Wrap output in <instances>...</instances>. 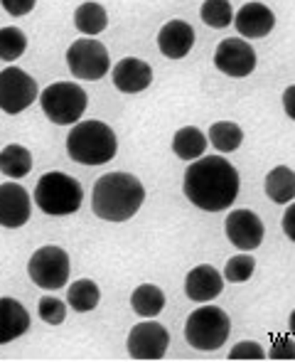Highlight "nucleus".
Returning <instances> with one entry per match:
<instances>
[{
  "label": "nucleus",
  "instance_id": "obj_1",
  "mask_svg": "<svg viewBox=\"0 0 295 362\" xmlns=\"http://www.w3.org/2000/svg\"><path fill=\"white\" fill-rule=\"evenodd\" d=\"M239 173L227 158L202 156L192 160L185 173V195L195 207L205 212H222L239 197Z\"/></svg>",
  "mask_w": 295,
  "mask_h": 362
},
{
  "label": "nucleus",
  "instance_id": "obj_2",
  "mask_svg": "<svg viewBox=\"0 0 295 362\" xmlns=\"http://www.w3.org/2000/svg\"><path fill=\"white\" fill-rule=\"evenodd\" d=\"M145 187L131 173L101 175L91 192V210L106 222H126L143 207Z\"/></svg>",
  "mask_w": 295,
  "mask_h": 362
},
{
  "label": "nucleus",
  "instance_id": "obj_3",
  "mask_svg": "<svg viewBox=\"0 0 295 362\" xmlns=\"http://www.w3.org/2000/svg\"><path fill=\"white\" fill-rule=\"evenodd\" d=\"M67 153L81 165H106L119 153V139L104 121H76L67 136Z\"/></svg>",
  "mask_w": 295,
  "mask_h": 362
},
{
  "label": "nucleus",
  "instance_id": "obj_4",
  "mask_svg": "<svg viewBox=\"0 0 295 362\" xmlns=\"http://www.w3.org/2000/svg\"><path fill=\"white\" fill-rule=\"evenodd\" d=\"M84 202V190L79 180L67 173H44L35 185V205L49 217L74 215Z\"/></svg>",
  "mask_w": 295,
  "mask_h": 362
},
{
  "label": "nucleus",
  "instance_id": "obj_5",
  "mask_svg": "<svg viewBox=\"0 0 295 362\" xmlns=\"http://www.w3.org/2000/svg\"><path fill=\"white\" fill-rule=\"evenodd\" d=\"M229 333H231V320L217 305H202V308L192 310L185 323L187 345H192L195 350H202V353L219 350L227 343Z\"/></svg>",
  "mask_w": 295,
  "mask_h": 362
},
{
  "label": "nucleus",
  "instance_id": "obj_6",
  "mask_svg": "<svg viewBox=\"0 0 295 362\" xmlns=\"http://www.w3.org/2000/svg\"><path fill=\"white\" fill-rule=\"evenodd\" d=\"M89 96L74 81H54L40 94L44 116L57 126H72L84 116Z\"/></svg>",
  "mask_w": 295,
  "mask_h": 362
},
{
  "label": "nucleus",
  "instance_id": "obj_7",
  "mask_svg": "<svg viewBox=\"0 0 295 362\" xmlns=\"http://www.w3.org/2000/svg\"><path fill=\"white\" fill-rule=\"evenodd\" d=\"M69 272H72V264H69V254L62 247H40L37 252L30 257L28 264V274L32 279L35 286L44 288V291H57L62 286H67L69 281Z\"/></svg>",
  "mask_w": 295,
  "mask_h": 362
},
{
  "label": "nucleus",
  "instance_id": "obj_8",
  "mask_svg": "<svg viewBox=\"0 0 295 362\" xmlns=\"http://www.w3.org/2000/svg\"><path fill=\"white\" fill-rule=\"evenodd\" d=\"M67 64L69 72L76 79L84 81H96L104 79L111 69V57L109 49L94 37H81L72 42V47L67 49Z\"/></svg>",
  "mask_w": 295,
  "mask_h": 362
},
{
  "label": "nucleus",
  "instance_id": "obj_9",
  "mask_svg": "<svg viewBox=\"0 0 295 362\" xmlns=\"http://www.w3.org/2000/svg\"><path fill=\"white\" fill-rule=\"evenodd\" d=\"M40 96V86L28 72L18 67H8L0 72V111L15 116L32 106Z\"/></svg>",
  "mask_w": 295,
  "mask_h": 362
},
{
  "label": "nucleus",
  "instance_id": "obj_10",
  "mask_svg": "<svg viewBox=\"0 0 295 362\" xmlns=\"http://www.w3.org/2000/svg\"><path fill=\"white\" fill-rule=\"evenodd\" d=\"M170 348V333L155 320H143L128 333V355L133 360H160Z\"/></svg>",
  "mask_w": 295,
  "mask_h": 362
},
{
  "label": "nucleus",
  "instance_id": "obj_11",
  "mask_svg": "<svg viewBox=\"0 0 295 362\" xmlns=\"http://www.w3.org/2000/svg\"><path fill=\"white\" fill-rule=\"evenodd\" d=\"M215 67L234 79H243L256 69V52L246 37H227L217 45Z\"/></svg>",
  "mask_w": 295,
  "mask_h": 362
},
{
  "label": "nucleus",
  "instance_id": "obj_12",
  "mask_svg": "<svg viewBox=\"0 0 295 362\" xmlns=\"http://www.w3.org/2000/svg\"><path fill=\"white\" fill-rule=\"evenodd\" d=\"M224 232H227V239L239 252H253L263 242V222L251 210L229 212L227 222H224Z\"/></svg>",
  "mask_w": 295,
  "mask_h": 362
},
{
  "label": "nucleus",
  "instance_id": "obj_13",
  "mask_svg": "<svg viewBox=\"0 0 295 362\" xmlns=\"http://www.w3.org/2000/svg\"><path fill=\"white\" fill-rule=\"evenodd\" d=\"M30 192L18 182H3L0 185V227L18 229L30 222Z\"/></svg>",
  "mask_w": 295,
  "mask_h": 362
},
{
  "label": "nucleus",
  "instance_id": "obj_14",
  "mask_svg": "<svg viewBox=\"0 0 295 362\" xmlns=\"http://www.w3.org/2000/svg\"><path fill=\"white\" fill-rule=\"evenodd\" d=\"M234 28L246 40H261L276 28V15L263 3H246L234 15Z\"/></svg>",
  "mask_w": 295,
  "mask_h": 362
},
{
  "label": "nucleus",
  "instance_id": "obj_15",
  "mask_svg": "<svg viewBox=\"0 0 295 362\" xmlns=\"http://www.w3.org/2000/svg\"><path fill=\"white\" fill-rule=\"evenodd\" d=\"M195 47V28L185 20H170L157 33V49L167 59H182Z\"/></svg>",
  "mask_w": 295,
  "mask_h": 362
},
{
  "label": "nucleus",
  "instance_id": "obj_16",
  "mask_svg": "<svg viewBox=\"0 0 295 362\" xmlns=\"http://www.w3.org/2000/svg\"><path fill=\"white\" fill-rule=\"evenodd\" d=\"M222 291H224V274H219L210 264L195 267L185 279V293L195 303H210Z\"/></svg>",
  "mask_w": 295,
  "mask_h": 362
},
{
  "label": "nucleus",
  "instance_id": "obj_17",
  "mask_svg": "<svg viewBox=\"0 0 295 362\" xmlns=\"http://www.w3.org/2000/svg\"><path fill=\"white\" fill-rule=\"evenodd\" d=\"M114 84L124 94H138L152 84V67L138 57H124L114 67Z\"/></svg>",
  "mask_w": 295,
  "mask_h": 362
},
{
  "label": "nucleus",
  "instance_id": "obj_18",
  "mask_svg": "<svg viewBox=\"0 0 295 362\" xmlns=\"http://www.w3.org/2000/svg\"><path fill=\"white\" fill-rule=\"evenodd\" d=\"M30 325H32V320L20 300L8 298V296L0 298V345L23 338L30 330Z\"/></svg>",
  "mask_w": 295,
  "mask_h": 362
},
{
  "label": "nucleus",
  "instance_id": "obj_19",
  "mask_svg": "<svg viewBox=\"0 0 295 362\" xmlns=\"http://www.w3.org/2000/svg\"><path fill=\"white\" fill-rule=\"evenodd\" d=\"M74 25L81 35L94 37V35H99L106 30V25H109V13H106V8L101 3L89 0V3H81L79 8H76Z\"/></svg>",
  "mask_w": 295,
  "mask_h": 362
},
{
  "label": "nucleus",
  "instance_id": "obj_20",
  "mask_svg": "<svg viewBox=\"0 0 295 362\" xmlns=\"http://www.w3.org/2000/svg\"><path fill=\"white\" fill-rule=\"evenodd\" d=\"M266 195L271 197L276 205H286L295 200V170L286 165L273 168L266 175Z\"/></svg>",
  "mask_w": 295,
  "mask_h": 362
},
{
  "label": "nucleus",
  "instance_id": "obj_21",
  "mask_svg": "<svg viewBox=\"0 0 295 362\" xmlns=\"http://www.w3.org/2000/svg\"><path fill=\"white\" fill-rule=\"evenodd\" d=\"M32 170V156L25 146L10 144L0 151V173L8 175L10 180H20Z\"/></svg>",
  "mask_w": 295,
  "mask_h": 362
},
{
  "label": "nucleus",
  "instance_id": "obj_22",
  "mask_svg": "<svg viewBox=\"0 0 295 362\" xmlns=\"http://www.w3.org/2000/svg\"><path fill=\"white\" fill-rule=\"evenodd\" d=\"M172 151L182 160H197L207 151V136L200 129H195V126H185L172 139Z\"/></svg>",
  "mask_w": 295,
  "mask_h": 362
},
{
  "label": "nucleus",
  "instance_id": "obj_23",
  "mask_svg": "<svg viewBox=\"0 0 295 362\" xmlns=\"http://www.w3.org/2000/svg\"><path fill=\"white\" fill-rule=\"evenodd\" d=\"M131 308L140 315V318H155L165 308V293L152 284H143L131 293Z\"/></svg>",
  "mask_w": 295,
  "mask_h": 362
},
{
  "label": "nucleus",
  "instance_id": "obj_24",
  "mask_svg": "<svg viewBox=\"0 0 295 362\" xmlns=\"http://www.w3.org/2000/svg\"><path fill=\"white\" fill-rule=\"evenodd\" d=\"M99 300H101V291L91 279H79V281H74L69 286L67 303L76 313H89V310H94L99 305Z\"/></svg>",
  "mask_w": 295,
  "mask_h": 362
},
{
  "label": "nucleus",
  "instance_id": "obj_25",
  "mask_svg": "<svg viewBox=\"0 0 295 362\" xmlns=\"http://www.w3.org/2000/svg\"><path fill=\"white\" fill-rule=\"evenodd\" d=\"M210 144L219 153H234L243 144V131L234 121H217L210 126Z\"/></svg>",
  "mask_w": 295,
  "mask_h": 362
},
{
  "label": "nucleus",
  "instance_id": "obj_26",
  "mask_svg": "<svg viewBox=\"0 0 295 362\" xmlns=\"http://www.w3.org/2000/svg\"><path fill=\"white\" fill-rule=\"evenodd\" d=\"M28 49V37L18 28H3L0 30V59L3 62H15Z\"/></svg>",
  "mask_w": 295,
  "mask_h": 362
},
{
  "label": "nucleus",
  "instance_id": "obj_27",
  "mask_svg": "<svg viewBox=\"0 0 295 362\" xmlns=\"http://www.w3.org/2000/svg\"><path fill=\"white\" fill-rule=\"evenodd\" d=\"M200 15H202V20H205V25L217 28V30L229 28V25L234 23V8L229 0H205Z\"/></svg>",
  "mask_w": 295,
  "mask_h": 362
},
{
  "label": "nucleus",
  "instance_id": "obj_28",
  "mask_svg": "<svg viewBox=\"0 0 295 362\" xmlns=\"http://www.w3.org/2000/svg\"><path fill=\"white\" fill-rule=\"evenodd\" d=\"M253 272H256V259H253L248 252H243V254H236V257H231L227 262L224 279H227L229 284H243L253 276Z\"/></svg>",
  "mask_w": 295,
  "mask_h": 362
},
{
  "label": "nucleus",
  "instance_id": "obj_29",
  "mask_svg": "<svg viewBox=\"0 0 295 362\" xmlns=\"http://www.w3.org/2000/svg\"><path fill=\"white\" fill-rule=\"evenodd\" d=\"M40 318L47 325H62L64 318H67V305H64V300L52 298V296L40 298Z\"/></svg>",
  "mask_w": 295,
  "mask_h": 362
},
{
  "label": "nucleus",
  "instance_id": "obj_30",
  "mask_svg": "<svg viewBox=\"0 0 295 362\" xmlns=\"http://www.w3.org/2000/svg\"><path fill=\"white\" fill-rule=\"evenodd\" d=\"M266 358V350L261 348L253 340H241L229 350V360H263Z\"/></svg>",
  "mask_w": 295,
  "mask_h": 362
},
{
  "label": "nucleus",
  "instance_id": "obj_31",
  "mask_svg": "<svg viewBox=\"0 0 295 362\" xmlns=\"http://www.w3.org/2000/svg\"><path fill=\"white\" fill-rule=\"evenodd\" d=\"M268 358L271 360H295V338L276 335L271 350H268Z\"/></svg>",
  "mask_w": 295,
  "mask_h": 362
},
{
  "label": "nucleus",
  "instance_id": "obj_32",
  "mask_svg": "<svg viewBox=\"0 0 295 362\" xmlns=\"http://www.w3.org/2000/svg\"><path fill=\"white\" fill-rule=\"evenodd\" d=\"M0 5H3L5 13L13 15V18H23L30 10H35L37 0H0Z\"/></svg>",
  "mask_w": 295,
  "mask_h": 362
},
{
  "label": "nucleus",
  "instance_id": "obj_33",
  "mask_svg": "<svg viewBox=\"0 0 295 362\" xmlns=\"http://www.w3.org/2000/svg\"><path fill=\"white\" fill-rule=\"evenodd\" d=\"M283 232H286V237L295 242V202L286 210V215H283Z\"/></svg>",
  "mask_w": 295,
  "mask_h": 362
},
{
  "label": "nucleus",
  "instance_id": "obj_34",
  "mask_svg": "<svg viewBox=\"0 0 295 362\" xmlns=\"http://www.w3.org/2000/svg\"><path fill=\"white\" fill-rule=\"evenodd\" d=\"M283 109H286L288 119L295 121V84H291L283 94Z\"/></svg>",
  "mask_w": 295,
  "mask_h": 362
},
{
  "label": "nucleus",
  "instance_id": "obj_35",
  "mask_svg": "<svg viewBox=\"0 0 295 362\" xmlns=\"http://www.w3.org/2000/svg\"><path fill=\"white\" fill-rule=\"evenodd\" d=\"M291 333L295 335V310H293V313H291Z\"/></svg>",
  "mask_w": 295,
  "mask_h": 362
}]
</instances>
